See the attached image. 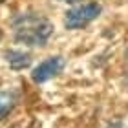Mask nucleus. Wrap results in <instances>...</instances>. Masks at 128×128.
I'll use <instances>...</instances> for the list:
<instances>
[{
  "instance_id": "f257e3e1",
  "label": "nucleus",
  "mask_w": 128,
  "mask_h": 128,
  "mask_svg": "<svg viewBox=\"0 0 128 128\" xmlns=\"http://www.w3.org/2000/svg\"><path fill=\"white\" fill-rule=\"evenodd\" d=\"M13 26H15V38L26 46H31V48L46 46V42L53 33V24L40 15L22 13L20 16L15 18Z\"/></svg>"
},
{
  "instance_id": "f03ea898",
  "label": "nucleus",
  "mask_w": 128,
  "mask_h": 128,
  "mask_svg": "<svg viewBox=\"0 0 128 128\" xmlns=\"http://www.w3.org/2000/svg\"><path fill=\"white\" fill-rule=\"evenodd\" d=\"M102 13V8L99 4H82L77 8L70 9L64 16V26L68 30H80L86 28L90 22H94L99 15Z\"/></svg>"
},
{
  "instance_id": "7ed1b4c3",
  "label": "nucleus",
  "mask_w": 128,
  "mask_h": 128,
  "mask_svg": "<svg viewBox=\"0 0 128 128\" xmlns=\"http://www.w3.org/2000/svg\"><path fill=\"white\" fill-rule=\"evenodd\" d=\"M64 64H66V60H64L60 55H57V57H50V59L42 60V62H40L37 68L33 70V73H31V79H33L37 84L48 82L50 79L57 77V75H59V73L62 72Z\"/></svg>"
},
{
  "instance_id": "20e7f679",
  "label": "nucleus",
  "mask_w": 128,
  "mask_h": 128,
  "mask_svg": "<svg viewBox=\"0 0 128 128\" xmlns=\"http://www.w3.org/2000/svg\"><path fill=\"white\" fill-rule=\"evenodd\" d=\"M4 57H6V62L13 70H24L31 64V57L20 50H9L4 53Z\"/></svg>"
},
{
  "instance_id": "39448f33",
  "label": "nucleus",
  "mask_w": 128,
  "mask_h": 128,
  "mask_svg": "<svg viewBox=\"0 0 128 128\" xmlns=\"http://www.w3.org/2000/svg\"><path fill=\"white\" fill-rule=\"evenodd\" d=\"M16 102V99L13 94H9V92H0V119L6 117L11 110H13Z\"/></svg>"
},
{
  "instance_id": "423d86ee",
  "label": "nucleus",
  "mask_w": 128,
  "mask_h": 128,
  "mask_svg": "<svg viewBox=\"0 0 128 128\" xmlns=\"http://www.w3.org/2000/svg\"><path fill=\"white\" fill-rule=\"evenodd\" d=\"M59 2H66V4H75V2H79V0H59Z\"/></svg>"
},
{
  "instance_id": "0eeeda50",
  "label": "nucleus",
  "mask_w": 128,
  "mask_h": 128,
  "mask_svg": "<svg viewBox=\"0 0 128 128\" xmlns=\"http://www.w3.org/2000/svg\"><path fill=\"white\" fill-rule=\"evenodd\" d=\"M2 2H4V0H0V4H2Z\"/></svg>"
}]
</instances>
